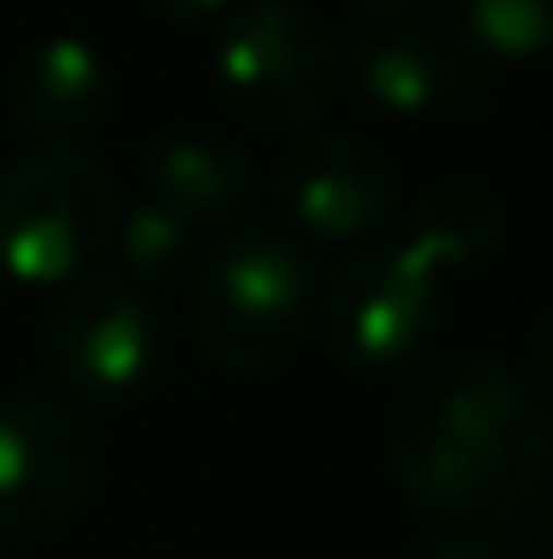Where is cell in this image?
Wrapping results in <instances>:
<instances>
[{
    "label": "cell",
    "mask_w": 553,
    "mask_h": 559,
    "mask_svg": "<svg viewBox=\"0 0 553 559\" xmlns=\"http://www.w3.org/2000/svg\"><path fill=\"white\" fill-rule=\"evenodd\" d=\"M387 464L417 512L453 530H494L542 495L553 429L506 364L453 352L423 364L393 399Z\"/></svg>",
    "instance_id": "6da1fadb"
},
{
    "label": "cell",
    "mask_w": 553,
    "mask_h": 559,
    "mask_svg": "<svg viewBox=\"0 0 553 559\" xmlns=\"http://www.w3.org/2000/svg\"><path fill=\"white\" fill-rule=\"evenodd\" d=\"M310 298V257L292 238L274 226H232L196 262L191 334L227 376H268L298 352Z\"/></svg>",
    "instance_id": "7a4b0ae2"
},
{
    "label": "cell",
    "mask_w": 553,
    "mask_h": 559,
    "mask_svg": "<svg viewBox=\"0 0 553 559\" xmlns=\"http://www.w3.org/2000/svg\"><path fill=\"white\" fill-rule=\"evenodd\" d=\"M108 173L72 143H36L0 173V269L24 286L84 280L113 245Z\"/></svg>",
    "instance_id": "3957f363"
},
{
    "label": "cell",
    "mask_w": 553,
    "mask_h": 559,
    "mask_svg": "<svg viewBox=\"0 0 553 559\" xmlns=\"http://www.w3.org/2000/svg\"><path fill=\"white\" fill-rule=\"evenodd\" d=\"M441 257L405 233L399 245H369L339 262L322 292V340L327 357L351 376H399L417 364L434 322L446 310Z\"/></svg>",
    "instance_id": "277c9868"
},
{
    "label": "cell",
    "mask_w": 553,
    "mask_h": 559,
    "mask_svg": "<svg viewBox=\"0 0 553 559\" xmlns=\"http://www.w3.org/2000/svg\"><path fill=\"white\" fill-rule=\"evenodd\" d=\"M215 96L256 126L315 119L339 90V48L315 12L292 0H239L208 48Z\"/></svg>",
    "instance_id": "5b68a950"
},
{
    "label": "cell",
    "mask_w": 553,
    "mask_h": 559,
    "mask_svg": "<svg viewBox=\"0 0 553 559\" xmlns=\"http://www.w3.org/2000/svg\"><path fill=\"white\" fill-rule=\"evenodd\" d=\"M101 471V441L48 393L0 399V530L48 536L84 512Z\"/></svg>",
    "instance_id": "8992f818"
},
{
    "label": "cell",
    "mask_w": 553,
    "mask_h": 559,
    "mask_svg": "<svg viewBox=\"0 0 553 559\" xmlns=\"http://www.w3.org/2000/svg\"><path fill=\"white\" fill-rule=\"evenodd\" d=\"M339 66L375 114L458 119V114H482L494 102L489 55H477L465 36H446L434 24L411 19H381L358 31Z\"/></svg>",
    "instance_id": "52a82bcc"
},
{
    "label": "cell",
    "mask_w": 553,
    "mask_h": 559,
    "mask_svg": "<svg viewBox=\"0 0 553 559\" xmlns=\"http://www.w3.org/2000/svg\"><path fill=\"white\" fill-rule=\"evenodd\" d=\"M48 364L84 399H131L161 364V310L125 274H84L48 316Z\"/></svg>",
    "instance_id": "ba28073f"
},
{
    "label": "cell",
    "mask_w": 553,
    "mask_h": 559,
    "mask_svg": "<svg viewBox=\"0 0 553 559\" xmlns=\"http://www.w3.org/2000/svg\"><path fill=\"white\" fill-rule=\"evenodd\" d=\"M399 173L363 138L315 131L280 162V209L315 245H363L393 221Z\"/></svg>",
    "instance_id": "9c48e42d"
},
{
    "label": "cell",
    "mask_w": 553,
    "mask_h": 559,
    "mask_svg": "<svg viewBox=\"0 0 553 559\" xmlns=\"http://www.w3.org/2000/svg\"><path fill=\"white\" fill-rule=\"evenodd\" d=\"M149 197L191 226H244L256 203V162L208 126H173L149 150Z\"/></svg>",
    "instance_id": "30bf717a"
},
{
    "label": "cell",
    "mask_w": 553,
    "mask_h": 559,
    "mask_svg": "<svg viewBox=\"0 0 553 559\" xmlns=\"http://www.w3.org/2000/svg\"><path fill=\"white\" fill-rule=\"evenodd\" d=\"M113 72L84 36H43L12 66V114L43 143H72L108 114Z\"/></svg>",
    "instance_id": "8fae6325"
},
{
    "label": "cell",
    "mask_w": 553,
    "mask_h": 559,
    "mask_svg": "<svg viewBox=\"0 0 553 559\" xmlns=\"http://www.w3.org/2000/svg\"><path fill=\"white\" fill-rule=\"evenodd\" d=\"M500 233H506V203L482 179L434 185V191H423V203L411 215V238H423L434 257H441L446 274L482 262L500 245Z\"/></svg>",
    "instance_id": "7c38bea8"
},
{
    "label": "cell",
    "mask_w": 553,
    "mask_h": 559,
    "mask_svg": "<svg viewBox=\"0 0 553 559\" xmlns=\"http://www.w3.org/2000/svg\"><path fill=\"white\" fill-rule=\"evenodd\" d=\"M453 24L489 60L553 55V0H453Z\"/></svg>",
    "instance_id": "4fadbf2b"
},
{
    "label": "cell",
    "mask_w": 553,
    "mask_h": 559,
    "mask_svg": "<svg viewBox=\"0 0 553 559\" xmlns=\"http://www.w3.org/2000/svg\"><path fill=\"white\" fill-rule=\"evenodd\" d=\"M113 257H120V274L137 280L143 292L173 280L191 257V226H184L173 209H161L155 197H143L125 221H113Z\"/></svg>",
    "instance_id": "5bb4252c"
},
{
    "label": "cell",
    "mask_w": 553,
    "mask_h": 559,
    "mask_svg": "<svg viewBox=\"0 0 553 559\" xmlns=\"http://www.w3.org/2000/svg\"><path fill=\"white\" fill-rule=\"evenodd\" d=\"M417 559H524V554L506 536H494V530H453V536L429 542Z\"/></svg>",
    "instance_id": "9a60e30c"
},
{
    "label": "cell",
    "mask_w": 553,
    "mask_h": 559,
    "mask_svg": "<svg viewBox=\"0 0 553 559\" xmlns=\"http://www.w3.org/2000/svg\"><path fill=\"white\" fill-rule=\"evenodd\" d=\"M149 7L173 24H215V19H227L239 0H149Z\"/></svg>",
    "instance_id": "2e32d148"
},
{
    "label": "cell",
    "mask_w": 553,
    "mask_h": 559,
    "mask_svg": "<svg viewBox=\"0 0 553 559\" xmlns=\"http://www.w3.org/2000/svg\"><path fill=\"white\" fill-rule=\"evenodd\" d=\"M536 352H542V381H548V393H553V322L542 328V345H536Z\"/></svg>",
    "instance_id": "e0dca14e"
},
{
    "label": "cell",
    "mask_w": 553,
    "mask_h": 559,
    "mask_svg": "<svg viewBox=\"0 0 553 559\" xmlns=\"http://www.w3.org/2000/svg\"><path fill=\"white\" fill-rule=\"evenodd\" d=\"M351 7H363V12H405V7H417V0H351Z\"/></svg>",
    "instance_id": "ac0fdd59"
}]
</instances>
